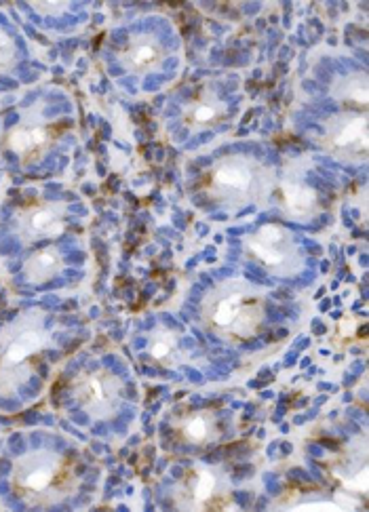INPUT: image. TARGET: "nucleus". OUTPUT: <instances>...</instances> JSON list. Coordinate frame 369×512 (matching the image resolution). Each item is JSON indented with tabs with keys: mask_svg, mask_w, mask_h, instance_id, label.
Listing matches in <instances>:
<instances>
[{
	"mask_svg": "<svg viewBox=\"0 0 369 512\" xmlns=\"http://www.w3.org/2000/svg\"><path fill=\"white\" fill-rule=\"evenodd\" d=\"M201 317L203 325L220 340H251L266 319V293L247 281H224L207 293Z\"/></svg>",
	"mask_w": 369,
	"mask_h": 512,
	"instance_id": "nucleus-1",
	"label": "nucleus"
},
{
	"mask_svg": "<svg viewBox=\"0 0 369 512\" xmlns=\"http://www.w3.org/2000/svg\"><path fill=\"white\" fill-rule=\"evenodd\" d=\"M11 485L17 498L30 508H51L76 494L79 477L60 454L36 449L15 460Z\"/></svg>",
	"mask_w": 369,
	"mask_h": 512,
	"instance_id": "nucleus-2",
	"label": "nucleus"
},
{
	"mask_svg": "<svg viewBox=\"0 0 369 512\" xmlns=\"http://www.w3.org/2000/svg\"><path fill=\"white\" fill-rule=\"evenodd\" d=\"M51 346V333L41 310L19 314L0 329V395L13 397L34 373V357Z\"/></svg>",
	"mask_w": 369,
	"mask_h": 512,
	"instance_id": "nucleus-3",
	"label": "nucleus"
},
{
	"mask_svg": "<svg viewBox=\"0 0 369 512\" xmlns=\"http://www.w3.org/2000/svg\"><path fill=\"white\" fill-rule=\"evenodd\" d=\"M273 171L247 156H226L213 165L207 192L226 207L264 205L273 192Z\"/></svg>",
	"mask_w": 369,
	"mask_h": 512,
	"instance_id": "nucleus-4",
	"label": "nucleus"
},
{
	"mask_svg": "<svg viewBox=\"0 0 369 512\" xmlns=\"http://www.w3.org/2000/svg\"><path fill=\"white\" fill-rule=\"evenodd\" d=\"M123 382L112 371H83L72 380V397L93 420H110L121 405Z\"/></svg>",
	"mask_w": 369,
	"mask_h": 512,
	"instance_id": "nucleus-5",
	"label": "nucleus"
},
{
	"mask_svg": "<svg viewBox=\"0 0 369 512\" xmlns=\"http://www.w3.org/2000/svg\"><path fill=\"white\" fill-rule=\"evenodd\" d=\"M247 251L279 277H291L302 270V253L283 226L268 224L245 241Z\"/></svg>",
	"mask_w": 369,
	"mask_h": 512,
	"instance_id": "nucleus-6",
	"label": "nucleus"
},
{
	"mask_svg": "<svg viewBox=\"0 0 369 512\" xmlns=\"http://www.w3.org/2000/svg\"><path fill=\"white\" fill-rule=\"evenodd\" d=\"M323 148L342 161H363L367 156V114L342 112L332 116L323 131Z\"/></svg>",
	"mask_w": 369,
	"mask_h": 512,
	"instance_id": "nucleus-7",
	"label": "nucleus"
},
{
	"mask_svg": "<svg viewBox=\"0 0 369 512\" xmlns=\"http://www.w3.org/2000/svg\"><path fill=\"white\" fill-rule=\"evenodd\" d=\"M176 506L182 510L230 508V494L224 481L209 468H197L178 485Z\"/></svg>",
	"mask_w": 369,
	"mask_h": 512,
	"instance_id": "nucleus-8",
	"label": "nucleus"
},
{
	"mask_svg": "<svg viewBox=\"0 0 369 512\" xmlns=\"http://www.w3.org/2000/svg\"><path fill=\"white\" fill-rule=\"evenodd\" d=\"M68 209L62 203H36L19 209L15 215L17 236L30 245L43 239H57L66 230Z\"/></svg>",
	"mask_w": 369,
	"mask_h": 512,
	"instance_id": "nucleus-9",
	"label": "nucleus"
},
{
	"mask_svg": "<svg viewBox=\"0 0 369 512\" xmlns=\"http://www.w3.org/2000/svg\"><path fill=\"white\" fill-rule=\"evenodd\" d=\"M53 144V133L45 123L24 121L13 127L7 135V148L15 152L24 165L43 159Z\"/></svg>",
	"mask_w": 369,
	"mask_h": 512,
	"instance_id": "nucleus-10",
	"label": "nucleus"
},
{
	"mask_svg": "<svg viewBox=\"0 0 369 512\" xmlns=\"http://www.w3.org/2000/svg\"><path fill=\"white\" fill-rule=\"evenodd\" d=\"M119 59L129 72L144 74L157 70L163 64L165 49L159 43V38H154L152 34H140L131 38L127 47L121 51Z\"/></svg>",
	"mask_w": 369,
	"mask_h": 512,
	"instance_id": "nucleus-11",
	"label": "nucleus"
},
{
	"mask_svg": "<svg viewBox=\"0 0 369 512\" xmlns=\"http://www.w3.org/2000/svg\"><path fill=\"white\" fill-rule=\"evenodd\" d=\"M281 201H283V211L291 220H310L319 213L317 192L296 180H285L281 184Z\"/></svg>",
	"mask_w": 369,
	"mask_h": 512,
	"instance_id": "nucleus-12",
	"label": "nucleus"
},
{
	"mask_svg": "<svg viewBox=\"0 0 369 512\" xmlns=\"http://www.w3.org/2000/svg\"><path fill=\"white\" fill-rule=\"evenodd\" d=\"M62 270H64L62 253L49 247L30 255L24 264V277L32 285H45L53 281Z\"/></svg>",
	"mask_w": 369,
	"mask_h": 512,
	"instance_id": "nucleus-13",
	"label": "nucleus"
},
{
	"mask_svg": "<svg viewBox=\"0 0 369 512\" xmlns=\"http://www.w3.org/2000/svg\"><path fill=\"white\" fill-rule=\"evenodd\" d=\"M180 432H182V437L188 443L205 445V443L216 441V437H218V420H216V416H213L211 411L190 413V416H186L184 422L180 424Z\"/></svg>",
	"mask_w": 369,
	"mask_h": 512,
	"instance_id": "nucleus-14",
	"label": "nucleus"
},
{
	"mask_svg": "<svg viewBox=\"0 0 369 512\" xmlns=\"http://www.w3.org/2000/svg\"><path fill=\"white\" fill-rule=\"evenodd\" d=\"M226 114L224 104H220V100L216 95H205L201 100L192 102L186 108V121L192 127H211L216 125L218 121H222Z\"/></svg>",
	"mask_w": 369,
	"mask_h": 512,
	"instance_id": "nucleus-15",
	"label": "nucleus"
},
{
	"mask_svg": "<svg viewBox=\"0 0 369 512\" xmlns=\"http://www.w3.org/2000/svg\"><path fill=\"white\" fill-rule=\"evenodd\" d=\"M336 100L344 104H359L367 106V76L365 74H353L348 78H342V81L336 83L334 87Z\"/></svg>",
	"mask_w": 369,
	"mask_h": 512,
	"instance_id": "nucleus-16",
	"label": "nucleus"
},
{
	"mask_svg": "<svg viewBox=\"0 0 369 512\" xmlns=\"http://www.w3.org/2000/svg\"><path fill=\"white\" fill-rule=\"evenodd\" d=\"M150 354L154 361H159L163 365H173L180 357V342L178 336L173 331H157L152 336L150 344Z\"/></svg>",
	"mask_w": 369,
	"mask_h": 512,
	"instance_id": "nucleus-17",
	"label": "nucleus"
},
{
	"mask_svg": "<svg viewBox=\"0 0 369 512\" xmlns=\"http://www.w3.org/2000/svg\"><path fill=\"white\" fill-rule=\"evenodd\" d=\"M17 64V45L13 38L0 28V74H9Z\"/></svg>",
	"mask_w": 369,
	"mask_h": 512,
	"instance_id": "nucleus-18",
	"label": "nucleus"
},
{
	"mask_svg": "<svg viewBox=\"0 0 369 512\" xmlns=\"http://www.w3.org/2000/svg\"><path fill=\"white\" fill-rule=\"evenodd\" d=\"M30 7L41 15H60L68 11V3H38V0H34V3H30Z\"/></svg>",
	"mask_w": 369,
	"mask_h": 512,
	"instance_id": "nucleus-19",
	"label": "nucleus"
},
{
	"mask_svg": "<svg viewBox=\"0 0 369 512\" xmlns=\"http://www.w3.org/2000/svg\"><path fill=\"white\" fill-rule=\"evenodd\" d=\"M342 483H344L346 489L361 491V494H367V468H361V472H359L355 479H344Z\"/></svg>",
	"mask_w": 369,
	"mask_h": 512,
	"instance_id": "nucleus-20",
	"label": "nucleus"
},
{
	"mask_svg": "<svg viewBox=\"0 0 369 512\" xmlns=\"http://www.w3.org/2000/svg\"><path fill=\"white\" fill-rule=\"evenodd\" d=\"M294 510H327V512H340L342 508L338 506V502H310V504L294 506Z\"/></svg>",
	"mask_w": 369,
	"mask_h": 512,
	"instance_id": "nucleus-21",
	"label": "nucleus"
}]
</instances>
